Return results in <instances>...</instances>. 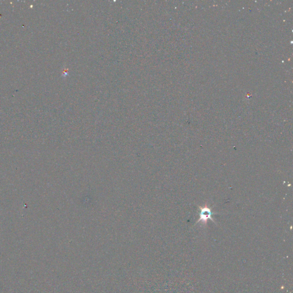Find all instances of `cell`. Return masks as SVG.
Segmentation results:
<instances>
[{
    "label": "cell",
    "mask_w": 293,
    "mask_h": 293,
    "mask_svg": "<svg viewBox=\"0 0 293 293\" xmlns=\"http://www.w3.org/2000/svg\"><path fill=\"white\" fill-rule=\"evenodd\" d=\"M199 218L196 221V224L202 223L203 224H207L208 220L209 219L212 220L214 223H215L213 216L215 215V213L212 211V209L209 208L207 203L203 207H199Z\"/></svg>",
    "instance_id": "cell-1"
}]
</instances>
